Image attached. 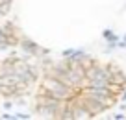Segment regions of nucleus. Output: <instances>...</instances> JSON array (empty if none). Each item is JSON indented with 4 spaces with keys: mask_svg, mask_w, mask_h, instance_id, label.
Instances as JSON below:
<instances>
[{
    "mask_svg": "<svg viewBox=\"0 0 126 120\" xmlns=\"http://www.w3.org/2000/svg\"><path fill=\"white\" fill-rule=\"evenodd\" d=\"M78 96H80V100H82V104L85 105V109L91 113V118L100 116L102 113L108 111V107H106V105H104L100 100H96V98L89 96V94H83V93H80V91H78Z\"/></svg>",
    "mask_w": 126,
    "mask_h": 120,
    "instance_id": "nucleus-4",
    "label": "nucleus"
},
{
    "mask_svg": "<svg viewBox=\"0 0 126 120\" xmlns=\"http://www.w3.org/2000/svg\"><path fill=\"white\" fill-rule=\"evenodd\" d=\"M102 37H104V39H106L108 43H117L119 39H121V37H119V35H115V33H113V31H111V30H104V33H102Z\"/></svg>",
    "mask_w": 126,
    "mask_h": 120,
    "instance_id": "nucleus-5",
    "label": "nucleus"
},
{
    "mask_svg": "<svg viewBox=\"0 0 126 120\" xmlns=\"http://www.w3.org/2000/svg\"><path fill=\"white\" fill-rule=\"evenodd\" d=\"M0 4H13V0H0Z\"/></svg>",
    "mask_w": 126,
    "mask_h": 120,
    "instance_id": "nucleus-11",
    "label": "nucleus"
},
{
    "mask_svg": "<svg viewBox=\"0 0 126 120\" xmlns=\"http://www.w3.org/2000/svg\"><path fill=\"white\" fill-rule=\"evenodd\" d=\"M13 105H15V102H13V100H9V98H6V102H4V109H6V111L13 109Z\"/></svg>",
    "mask_w": 126,
    "mask_h": 120,
    "instance_id": "nucleus-8",
    "label": "nucleus"
},
{
    "mask_svg": "<svg viewBox=\"0 0 126 120\" xmlns=\"http://www.w3.org/2000/svg\"><path fill=\"white\" fill-rule=\"evenodd\" d=\"M39 85H43L45 89H48L50 93H54L58 98H61L63 102H69L72 96H74L78 91L76 89H72V87H69V85H65L63 81H59L58 78H54V76H41V80H39Z\"/></svg>",
    "mask_w": 126,
    "mask_h": 120,
    "instance_id": "nucleus-1",
    "label": "nucleus"
},
{
    "mask_svg": "<svg viewBox=\"0 0 126 120\" xmlns=\"http://www.w3.org/2000/svg\"><path fill=\"white\" fill-rule=\"evenodd\" d=\"M2 41H6V33H4V30H2V26H0V43Z\"/></svg>",
    "mask_w": 126,
    "mask_h": 120,
    "instance_id": "nucleus-10",
    "label": "nucleus"
},
{
    "mask_svg": "<svg viewBox=\"0 0 126 120\" xmlns=\"http://www.w3.org/2000/svg\"><path fill=\"white\" fill-rule=\"evenodd\" d=\"M0 118H4V120H17V118H15V115H13V113H4V115L0 116Z\"/></svg>",
    "mask_w": 126,
    "mask_h": 120,
    "instance_id": "nucleus-9",
    "label": "nucleus"
},
{
    "mask_svg": "<svg viewBox=\"0 0 126 120\" xmlns=\"http://www.w3.org/2000/svg\"><path fill=\"white\" fill-rule=\"evenodd\" d=\"M17 50L22 55H26V57H35V59H41V57H45V55L52 54L50 48L41 46L37 41H33L32 37H28V35H24V33H22V37H20V41H19Z\"/></svg>",
    "mask_w": 126,
    "mask_h": 120,
    "instance_id": "nucleus-2",
    "label": "nucleus"
},
{
    "mask_svg": "<svg viewBox=\"0 0 126 120\" xmlns=\"http://www.w3.org/2000/svg\"><path fill=\"white\" fill-rule=\"evenodd\" d=\"M32 116H33L32 113H17L15 118H17V120H28V118H32Z\"/></svg>",
    "mask_w": 126,
    "mask_h": 120,
    "instance_id": "nucleus-7",
    "label": "nucleus"
},
{
    "mask_svg": "<svg viewBox=\"0 0 126 120\" xmlns=\"http://www.w3.org/2000/svg\"><path fill=\"white\" fill-rule=\"evenodd\" d=\"M61 105H47V104H41V102L33 100L32 115L37 116V118H56L58 120V113H59V109H61Z\"/></svg>",
    "mask_w": 126,
    "mask_h": 120,
    "instance_id": "nucleus-3",
    "label": "nucleus"
},
{
    "mask_svg": "<svg viewBox=\"0 0 126 120\" xmlns=\"http://www.w3.org/2000/svg\"><path fill=\"white\" fill-rule=\"evenodd\" d=\"M11 6H13V4H0V20L11 13Z\"/></svg>",
    "mask_w": 126,
    "mask_h": 120,
    "instance_id": "nucleus-6",
    "label": "nucleus"
},
{
    "mask_svg": "<svg viewBox=\"0 0 126 120\" xmlns=\"http://www.w3.org/2000/svg\"><path fill=\"white\" fill-rule=\"evenodd\" d=\"M124 43H126V35H124Z\"/></svg>",
    "mask_w": 126,
    "mask_h": 120,
    "instance_id": "nucleus-12",
    "label": "nucleus"
}]
</instances>
